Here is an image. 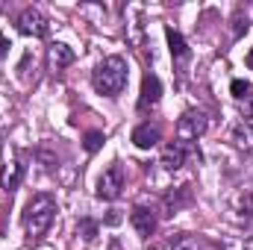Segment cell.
<instances>
[{"instance_id":"16","label":"cell","mask_w":253,"mask_h":250,"mask_svg":"<svg viewBox=\"0 0 253 250\" xmlns=\"http://www.w3.org/2000/svg\"><path fill=\"white\" fill-rule=\"evenodd\" d=\"M103 141H106V135H103L100 129H91V132H85V141H83V147H85L88 153H97V150L103 147Z\"/></svg>"},{"instance_id":"11","label":"cell","mask_w":253,"mask_h":250,"mask_svg":"<svg viewBox=\"0 0 253 250\" xmlns=\"http://www.w3.org/2000/svg\"><path fill=\"white\" fill-rule=\"evenodd\" d=\"M230 135H233V144H236V147H242V150H253V118L245 115L239 124L233 126Z\"/></svg>"},{"instance_id":"2","label":"cell","mask_w":253,"mask_h":250,"mask_svg":"<svg viewBox=\"0 0 253 250\" xmlns=\"http://www.w3.org/2000/svg\"><path fill=\"white\" fill-rule=\"evenodd\" d=\"M56 218V197L53 194H36L27 209H24V230H27V239H42L50 224Z\"/></svg>"},{"instance_id":"24","label":"cell","mask_w":253,"mask_h":250,"mask_svg":"<svg viewBox=\"0 0 253 250\" xmlns=\"http://www.w3.org/2000/svg\"><path fill=\"white\" fill-rule=\"evenodd\" d=\"M248 118H253V100L248 103Z\"/></svg>"},{"instance_id":"10","label":"cell","mask_w":253,"mask_h":250,"mask_svg":"<svg viewBox=\"0 0 253 250\" xmlns=\"http://www.w3.org/2000/svg\"><path fill=\"white\" fill-rule=\"evenodd\" d=\"M186 203H191V186H180L174 188V191H168L165 194V200H162V206H165V215H177Z\"/></svg>"},{"instance_id":"13","label":"cell","mask_w":253,"mask_h":250,"mask_svg":"<svg viewBox=\"0 0 253 250\" xmlns=\"http://www.w3.org/2000/svg\"><path fill=\"white\" fill-rule=\"evenodd\" d=\"M47 56H50V65H53L56 71H59V68H65V65H71V62H74V50H71L68 44H62V42L50 44Z\"/></svg>"},{"instance_id":"3","label":"cell","mask_w":253,"mask_h":250,"mask_svg":"<svg viewBox=\"0 0 253 250\" xmlns=\"http://www.w3.org/2000/svg\"><path fill=\"white\" fill-rule=\"evenodd\" d=\"M206 129H209V115L203 109H189L177 121V138H180V144H189V141H197Z\"/></svg>"},{"instance_id":"14","label":"cell","mask_w":253,"mask_h":250,"mask_svg":"<svg viewBox=\"0 0 253 250\" xmlns=\"http://www.w3.org/2000/svg\"><path fill=\"white\" fill-rule=\"evenodd\" d=\"M24 171H27V168H24L21 162L9 165V168H6V171L0 174V186L6 188V191H15V188L21 186V180H24Z\"/></svg>"},{"instance_id":"20","label":"cell","mask_w":253,"mask_h":250,"mask_svg":"<svg viewBox=\"0 0 253 250\" xmlns=\"http://www.w3.org/2000/svg\"><path fill=\"white\" fill-rule=\"evenodd\" d=\"M83 233H85L83 239H85V242H91V239H94V233H97V227H94L91 221H83Z\"/></svg>"},{"instance_id":"21","label":"cell","mask_w":253,"mask_h":250,"mask_svg":"<svg viewBox=\"0 0 253 250\" xmlns=\"http://www.w3.org/2000/svg\"><path fill=\"white\" fill-rule=\"evenodd\" d=\"M3 53H6V39L0 36V56H3Z\"/></svg>"},{"instance_id":"7","label":"cell","mask_w":253,"mask_h":250,"mask_svg":"<svg viewBox=\"0 0 253 250\" xmlns=\"http://www.w3.org/2000/svg\"><path fill=\"white\" fill-rule=\"evenodd\" d=\"M129 224L135 227V233H138L141 239H150L153 230H156V215H153L150 206H132V212H129Z\"/></svg>"},{"instance_id":"18","label":"cell","mask_w":253,"mask_h":250,"mask_svg":"<svg viewBox=\"0 0 253 250\" xmlns=\"http://www.w3.org/2000/svg\"><path fill=\"white\" fill-rule=\"evenodd\" d=\"M251 83L248 80H233L230 83V91H233V97H239V100H245V97H251Z\"/></svg>"},{"instance_id":"6","label":"cell","mask_w":253,"mask_h":250,"mask_svg":"<svg viewBox=\"0 0 253 250\" xmlns=\"http://www.w3.org/2000/svg\"><path fill=\"white\" fill-rule=\"evenodd\" d=\"M159 97H162V80H159L156 74H147V77L141 80V94H138V109H141V112H147V109H153V106L159 103Z\"/></svg>"},{"instance_id":"5","label":"cell","mask_w":253,"mask_h":250,"mask_svg":"<svg viewBox=\"0 0 253 250\" xmlns=\"http://www.w3.org/2000/svg\"><path fill=\"white\" fill-rule=\"evenodd\" d=\"M121 191H124V168L121 165H112L97 180V197L100 200H118Z\"/></svg>"},{"instance_id":"23","label":"cell","mask_w":253,"mask_h":250,"mask_svg":"<svg viewBox=\"0 0 253 250\" xmlns=\"http://www.w3.org/2000/svg\"><path fill=\"white\" fill-rule=\"evenodd\" d=\"M242 250H253V239H248V242H245V248Z\"/></svg>"},{"instance_id":"4","label":"cell","mask_w":253,"mask_h":250,"mask_svg":"<svg viewBox=\"0 0 253 250\" xmlns=\"http://www.w3.org/2000/svg\"><path fill=\"white\" fill-rule=\"evenodd\" d=\"M18 33H24V36H33V39H44L47 33H50V21L36 9V6H30V9H24L21 15H18Z\"/></svg>"},{"instance_id":"8","label":"cell","mask_w":253,"mask_h":250,"mask_svg":"<svg viewBox=\"0 0 253 250\" xmlns=\"http://www.w3.org/2000/svg\"><path fill=\"white\" fill-rule=\"evenodd\" d=\"M162 141V129H159V124H138L135 129H132V144L138 147V150H150V147H156Z\"/></svg>"},{"instance_id":"9","label":"cell","mask_w":253,"mask_h":250,"mask_svg":"<svg viewBox=\"0 0 253 250\" xmlns=\"http://www.w3.org/2000/svg\"><path fill=\"white\" fill-rule=\"evenodd\" d=\"M183 162H186V144L174 141V144H168V147L162 150L159 165H162L165 171H180V168H183Z\"/></svg>"},{"instance_id":"22","label":"cell","mask_w":253,"mask_h":250,"mask_svg":"<svg viewBox=\"0 0 253 250\" xmlns=\"http://www.w3.org/2000/svg\"><path fill=\"white\" fill-rule=\"evenodd\" d=\"M245 62H248V68H251V71H253V50H251V53H248V59H245Z\"/></svg>"},{"instance_id":"12","label":"cell","mask_w":253,"mask_h":250,"mask_svg":"<svg viewBox=\"0 0 253 250\" xmlns=\"http://www.w3.org/2000/svg\"><path fill=\"white\" fill-rule=\"evenodd\" d=\"M165 39H168V47H171V56H174V62H186L189 59V44H186V39L174 30V27H168L165 30Z\"/></svg>"},{"instance_id":"1","label":"cell","mask_w":253,"mask_h":250,"mask_svg":"<svg viewBox=\"0 0 253 250\" xmlns=\"http://www.w3.org/2000/svg\"><path fill=\"white\" fill-rule=\"evenodd\" d=\"M126 80H129V68L124 56H106L91 74V85L103 97H118L126 88Z\"/></svg>"},{"instance_id":"17","label":"cell","mask_w":253,"mask_h":250,"mask_svg":"<svg viewBox=\"0 0 253 250\" xmlns=\"http://www.w3.org/2000/svg\"><path fill=\"white\" fill-rule=\"evenodd\" d=\"M248 27H251V21H248V15L239 9L236 18H233V39H242V36L248 33Z\"/></svg>"},{"instance_id":"25","label":"cell","mask_w":253,"mask_h":250,"mask_svg":"<svg viewBox=\"0 0 253 250\" xmlns=\"http://www.w3.org/2000/svg\"><path fill=\"white\" fill-rule=\"evenodd\" d=\"M0 147H3V144H0Z\"/></svg>"},{"instance_id":"19","label":"cell","mask_w":253,"mask_h":250,"mask_svg":"<svg viewBox=\"0 0 253 250\" xmlns=\"http://www.w3.org/2000/svg\"><path fill=\"white\" fill-rule=\"evenodd\" d=\"M239 215H242L245 221L253 218V194H242V197H239Z\"/></svg>"},{"instance_id":"15","label":"cell","mask_w":253,"mask_h":250,"mask_svg":"<svg viewBox=\"0 0 253 250\" xmlns=\"http://www.w3.org/2000/svg\"><path fill=\"white\" fill-rule=\"evenodd\" d=\"M168 250H203L200 248V242L189 236V233H180V236H174L171 242H168Z\"/></svg>"}]
</instances>
